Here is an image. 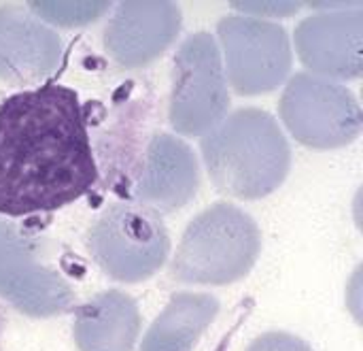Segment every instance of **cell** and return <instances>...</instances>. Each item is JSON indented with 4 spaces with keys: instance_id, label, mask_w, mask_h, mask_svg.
I'll return each mask as SVG.
<instances>
[{
    "instance_id": "obj_4",
    "label": "cell",
    "mask_w": 363,
    "mask_h": 351,
    "mask_svg": "<svg viewBox=\"0 0 363 351\" xmlns=\"http://www.w3.org/2000/svg\"><path fill=\"white\" fill-rule=\"evenodd\" d=\"M87 249L111 279L140 284L166 264L170 234L157 211L136 200H121L108 205L91 224Z\"/></svg>"
},
{
    "instance_id": "obj_7",
    "label": "cell",
    "mask_w": 363,
    "mask_h": 351,
    "mask_svg": "<svg viewBox=\"0 0 363 351\" xmlns=\"http://www.w3.org/2000/svg\"><path fill=\"white\" fill-rule=\"evenodd\" d=\"M223 70L242 96L277 90L289 79L294 53L283 26L247 15H228L217 23Z\"/></svg>"
},
{
    "instance_id": "obj_12",
    "label": "cell",
    "mask_w": 363,
    "mask_h": 351,
    "mask_svg": "<svg viewBox=\"0 0 363 351\" xmlns=\"http://www.w3.org/2000/svg\"><path fill=\"white\" fill-rule=\"evenodd\" d=\"M138 335V307L119 290L100 292L77 309L74 341L79 351H132Z\"/></svg>"
},
{
    "instance_id": "obj_15",
    "label": "cell",
    "mask_w": 363,
    "mask_h": 351,
    "mask_svg": "<svg viewBox=\"0 0 363 351\" xmlns=\"http://www.w3.org/2000/svg\"><path fill=\"white\" fill-rule=\"evenodd\" d=\"M32 6L38 9V15L53 23L83 26L102 17L111 9V2H34Z\"/></svg>"
},
{
    "instance_id": "obj_9",
    "label": "cell",
    "mask_w": 363,
    "mask_h": 351,
    "mask_svg": "<svg viewBox=\"0 0 363 351\" xmlns=\"http://www.w3.org/2000/svg\"><path fill=\"white\" fill-rule=\"evenodd\" d=\"M181 9L168 0L121 2L104 28V49L123 68L157 60L179 36Z\"/></svg>"
},
{
    "instance_id": "obj_10",
    "label": "cell",
    "mask_w": 363,
    "mask_h": 351,
    "mask_svg": "<svg viewBox=\"0 0 363 351\" xmlns=\"http://www.w3.org/2000/svg\"><path fill=\"white\" fill-rule=\"evenodd\" d=\"M198 188L200 166L194 149L174 134H153L134 185L136 202L157 213L177 211L196 196Z\"/></svg>"
},
{
    "instance_id": "obj_14",
    "label": "cell",
    "mask_w": 363,
    "mask_h": 351,
    "mask_svg": "<svg viewBox=\"0 0 363 351\" xmlns=\"http://www.w3.org/2000/svg\"><path fill=\"white\" fill-rule=\"evenodd\" d=\"M0 296L34 318L62 313L74 301L68 281L55 271L21 262L0 266Z\"/></svg>"
},
{
    "instance_id": "obj_11",
    "label": "cell",
    "mask_w": 363,
    "mask_h": 351,
    "mask_svg": "<svg viewBox=\"0 0 363 351\" xmlns=\"http://www.w3.org/2000/svg\"><path fill=\"white\" fill-rule=\"evenodd\" d=\"M62 55L60 36L15 11L0 9V77L30 83L49 75Z\"/></svg>"
},
{
    "instance_id": "obj_3",
    "label": "cell",
    "mask_w": 363,
    "mask_h": 351,
    "mask_svg": "<svg viewBox=\"0 0 363 351\" xmlns=\"http://www.w3.org/2000/svg\"><path fill=\"white\" fill-rule=\"evenodd\" d=\"M259 252L255 220L232 202H217L187 224L170 273L183 284L228 286L251 273Z\"/></svg>"
},
{
    "instance_id": "obj_5",
    "label": "cell",
    "mask_w": 363,
    "mask_h": 351,
    "mask_svg": "<svg viewBox=\"0 0 363 351\" xmlns=\"http://www.w3.org/2000/svg\"><path fill=\"white\" fill-rule=\"evenodd\" d=\"M230 109L228 79L213 34L196 32L179 47L172 64L170 126L185 136H204Z\"/></svg>"
},
{
    "instance_id": "obj_8",
    "label": "cell",
    "mask_w": 363,
    "mask_h": 351,
    "mask_svg": "<svg viewBox=\"0 0 363 351\" xmlns=\"http://www.w3.org/2000/svg\"><path fill=\"white\" fill-rule=\"evenodd\" d=\"M300 62L317 77L359 79L363 70V11H330L302 19L294 32Z\"/></svg>"
},
{
    "instance_id": "obj_13",
    "label": "cell",
    "mask_w": 363,
    "mask_h": 351,
    "mask_svg": "<svg viewBox=\"0 0 363 351\" xmlns=\"http://www.w3.org/2000/svg\"><path fill=\"white\" fill-rule=\"evenodd\" d=\"M219 313V303L202 292H177L147 330L140 351H194Z\"/></svg>"
},
{
    "instance_id": "obj_1",
    "label": "cell",
    "mask_w": 363,
    "mask_h": 351,
    "mask_svg": "<svg viewBox=\"0 0 363 351\" xmlns=\"http://www.w3.org/2000/svg\"><path fill=\"white\" fill-rule=\"evenodd\" d=\"M98 166L79 94L45 83L0 104V215L57 211L91 190Z\"/></svg>"
},
{
    "instance_id": "obj_17",
    "label": "cell",
    "mask_w": 363,
    "mask_h": 351,
    "mask_svg": "<svg viewBox=\"0 0 363 351\" xmlns=\"http://www.w3.org/2000/svg\"><path fill=\"white\" fill-rule=\"evenodd\" d=\"M26 243L21 237H17L13 232V228H9L6 224H0V266L6 264V258H17V256H26Z\"/></svg>"
},
{
    "instance_id": "obj_16",
    "label": "cell",
    "mask_w": 363,
    "mask_h": 351,
    "mask_svg": "<svg viewBox=\"0 0 363 351\" xmlns=\"http://www.w3.org/2000/svg\"><path fill=\"white\" fill-rule=\"evenodd\" d=\"M247 351H313L311 345L289 333H266L257 337Z\"/></svg>"
},
{
    "instance_id": "obj_6",
    "label": "cell",
    "mask_w": 363,
    "mask_h": 351,
    "mask_svg": "<svg viewBox=\"0 0 363 351\" xmlns=\"http://www.w3.org/2000/svg\"><path fill=\"white\" fill-rule=\"evenodd\" d=\"M281 119L289 134L311 149H338L362 134V107L342 83L296 72L281 96Z\"/></svg>"
},
{
    "instance_id": "obj_2",
    "label": "cell",
    "mask_w": 363,
    "mask_h": 351,
    "mask_svg": "<svg viewBox=\"0 0 363 351\" xmlns=\"http://www.w3.org/2000/svg\"><path fill=\"white\" fill-rule=\"evenodd\" d=\"M200 151L215 188L240 200L272 194L291 168V147L279 122L255 107L225 115L202 136Z\"/></svg>"
}]
</instances>
